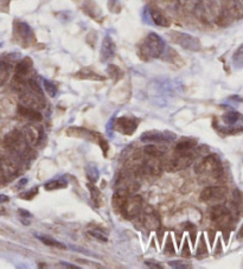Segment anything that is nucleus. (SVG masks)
Here are the masks:
<instances>
[{"label": "nucleus", "instance_id": "nucleus-1", "mask_svg": "<svg viewBox=\"0 0 243 269\" xmlns=\"http://www.w3.org/2000/svg\"><path fill=\"white\" fill-rule=\"evenodd\" d=\"M165 51V42L158 35L151 32L142 39L138 46V55L141 60L150 61L159 58Z\"/></svg>", "mask_w": 243, "mask_h": 269}, {"label": "nucleus", "instance_id": "nucleus-2", "mask_svg": "<svg viewBox=\"0 0 243 269\" xmlns=\"http://www.w3.org/2000/svg\"><path fill=\"white\" fill-rule=\"evenodd\" d=\"M2 145L14 156H19V158H25L29 152V143L25 135L23 132L17 131V129H13L5 135Z\"/></svg>", "mask_w": 243, "mask_h": 269}, {"label": "nucleus", "instance_id": "nucleus-3", "mask_svg": "<svg viewBox=\"0 0 243 269\" xmlns=\"http://www.w3.org/2000/svg\"><path fill=\"white\" fill-rule=\"evenodd\" d=\"M195 172L198 176H204L211 179L217 180L221 178L222 174H223V170H222V164L218 155L209 154L204 156L196 165Z\"/></svg>", "mask_w": 243, "mask_h": 269}, {"label": "nucleus", "instance_id": "nucleus-4", "mask_svg": "<svg viewBox=\"0 0 243 269\" xmlns=\"http://www.w3.org/2000/svg\"><path fill=\"white\" fill-rule=\"evenodd\" d=\"M194 160L195 154H192V153H176L164 162V170L170 173L178 172V171L185 170V168L191 166L194 164Z\"/></svg>", "mask_w": 243, "mask_h": 269}, {"label": "nucleus", "instance_id": "nucleus-5", "mask_svg": "<svg viewBox=\"0 0 243 269\" xmlns=\"http://www.w3.org/2000/svg\"><path fill=\"white\" fill-rule=\"evenodd\" d=\"M14 40L23 48H28L35 43V34L28 23L16 20L13 24Z\"/></svg>", "mask_w": 243, "mask_h": 269}, {"label": "nucleus", "instance_id": "nucleus-6", "mask_svg": "<svg viewBox=\"0 0 243 269\" xmlns=\"http://www.w3.org/2000/svg\"><path fill=\"white\" fill-rule=\"evenodd\" d=\"M67 133L68 135H70V137L82 138V139H85V140L94 141V143H96L101 149H102L105 155L107 154V151L109 150V145L108 143H107L106 139L96 132L89 131V129H85V128H81V127H70V128L67 131Z\"/></svg>", "mask_w": 243, "mask_h": 269}, {"label": "nucleus", "instance_id": "nucleus-7", "mask_svg": "<svg viewBox=\"0 0 243 269\" xmlns=\"http://www.w3.org/2000/svg\"><path fill=\"white\" fill-rule=\"evenodd\" d=\"M167 36L170 37L171 42L174 44H178L182 48L186 50H191V51H200L201 50V43L197 38L191 36L189 34H183V32H177V31H171L170 34H167Z\"/></svg>", "mask_w": 243, "mask_h": 269}, {"label": "nucleus", "instance_id": "nucleus-8", "mask_svg": "<svg viewBox=\"0 0 243 269\" xmlns=\"http://www.w3.org/2000/svg\"><path fill=\"white\" fill-rule=\"evenodd\" d=\"M227 189L223 188V186H207L201 192L200 199L204 203L215 205V204L223 202L225 197H227Z\"/></svg>", "mask_w": 243, "mask_h": 269}, {"label": "nucleus", "instance_id": "nucleus-9", "mask_svg": "<svg viewBox=\"0 0 243 269\" xmlns=\"http://www.w3.org/2000/svg\"><path fill=\"white\" fill-rule=\"evenodd\" d=\"M139 123H140V120L138 117L132 116V115H123L115 120L114 129L123 135H132L135 133Z\"/></svg>", "mask_w": 243, "mask_h": 269}, {"label": "nucleus", "instance_id": "nucleus-10", "mask_svg": "<svg viewBox=\"0 0 243 269\" xmlns=\"http://www.w3.org/2000/svg\"><path fill=\"white\" fill-rule=\"evenodd\" d=\"M177 135L171 131H147L142 133L140 140L146 144H162L176 140Z\"/></svg>", "mask_w": 243, "mask_h": 269}, {"label": "nucleus", "instance_id": "nucleus-11", "mask_svg": "<svg viewBox=\"0 0 243 269\" xmlns=\"http://www.w3.org/2000/svg\"><path fill=\"white\" fill-rule=\"evenodd\" d=\"M210 218L215 224H217L218 227L227 228L230 226L231 220V212L227 206L221 205V204H215L212 205L211 210H210Z\"/></svg>", "mask_w": 243, "mask_h": 269}, {"label": "nucleus", "instance_id": "nucleus-12", "mask_svg": "<svg viewBox=\"0 0 243 269\" xmlns=\"http://www.w3.org/2000/svg\"><path fill=\"white\" fill-rule=\"evenodd\" d=\"M142 198L139 194H129L122 210V216L126 218H134L141 214Z\"/></svg>", "mask_w": 243, "mask_h": 269}, {"label": "nucleus", "instance_id": "nucleus-13", "mask_svg": "<svg viewBox=\"0 0 243 269\" xmlns=\"http://www.w3.org/2000/svg\"><path fill=\"white\" fill-rule=\"evenodd\" d=\"M164 170V162H162V158H154V156H148L147 159H144L141 167V173L151 177H159Z\"/></svg>", "mask_w": 243, "mask_h": 269}, {"label": "nucleus", "instance_id": "nucleus-14", "mask_svg": "<svg viewBox=\"0 0 243 269\" xmlns=\"http://www.w3.org/2000/svg\"><path fill=\"white\" fill-rule=\"evenodd\" d=\"M0 170H1L6 180H7V178H13L19 173V166H18L17 161L11 156L6 155L0 156Z\"/></svg>", "mask_w": 243, "mask_h": 269}, {"label": "nucleus", "instance_id": "nucleus-15", "mask_svg": "<svg viewBox=\"0 0 243 269\" xmlns=\"http://www.w3.org/2000/svg\"><path fill=\"white\" fill-rule=\"evenodd\" d=\"M24 135H25L26 140H28L29 145H32V146H36L43 139V128L40 125H36L35 123H31V125H28L24 128Z\"/></svg>", "mask_w": 243, "mask_h": 269}, {"label": "nucleus", "instance_id": "nucleus-16", "mask_svg": "<svg viewBox=\"0 0 243 269\" xmlns=\"http://www.w3.org/2000/svg\"><path fill=\"white\" fill-rule=\"evenodd\" d=\"M115 51H117V46H115L114 40L109 36H106L101 46V61L107 62L112 60L114 57Z\"/></svg>", "mask_w": 243, "mask_h": 269}, {"label": "nucleus", "instance_id": "nucleus-17", "mask_svg": "<svg viewBox=\"0 0 243 269\" xmlns=\"http://www.w3.org/2000/svg\"><path fill=\"white\" fill-rule=\"evenodd\" d=\"M129 192L123 190V189H118L117 191H115V193L113 194L112 198V203H113V208H114L115 211L118 212V214H122V210L124 204H126L127 198L129 197Z\"/></svg>", "mask_w": 243, "mask_h": 269}, {"label": "nucleus", "instance_id": "nucleus-18", "mask_svg": "<svg viewBox=\"0 0 243 269\" xmlns=\"http://www.w3.org/2000/svg\"><path fill=\"white\" fill-rule=\"evenodd\" d=\"M142 222H144L145 227L148 228V229H157V228L160 227V218L158 214H157L156 210L152 208H147L144 211V215H142Z\"/></svg>", "mask_w": 243, "mask_h": 269}, {"label": "nucleus", "instance_id": "nucleus-19", "mask_svg": "<svg viewBox=\"0 0 243 269\" xmlns=\"http://www.w3.org/2000/svg\"><path fill=\"white\" fill-rule=\"evenodd\" d=\"M18 113L22 115L23 117H25V119L34 121V122H40V121L43 120V115H41L40 111L34 108H29L23 105H19V107H18Z\"/></svg>", "mask_w": 243, "mask_h": 269}, {"label": "nucleus", "instance_id": "nucleus-20", "mask_svg": "<svg viewBox=\"0 0 243 269\" xmlns=\"http://www.w3.org/2000/svg\"><path fill=\"white\" fill-rule=\"evenodd\" d=\"M148 12H150V17L154 24L158 25V26H162V28H170V25H171L170 19H168L167 17H166L165 14L162 12V11L157 10V8L151 7L150 10H148Z\"/></svg>", "mask_w": 243, "mask_h": 269}, {"label": "nucleus", "instance_id": "nucleus-21", "mask_svg": "<svg viewBox=\"0 0 243 269\" xmlns=\"http://www.w3.org/2000/svg\"><path fill=\"white\" fill-rule=\"evenodd\" d=\"M145 154L148 156H154V158H162L167 152V149L162 146V144H150L146 145L144 149Z\"/></svg>", "mask_w": 243, "mask_h": 269}, {"label": "nucleus", "instance_id": "nucleus-22", "mask_svg": "<svg viewBox=\"0 0 243 269\" xmlns=\"http://www.w3.org/2000/svg\"><path fill=\"white\" fill-rule=\"evenodd\" d=\"M197 146V140L191 138H184L182 140H179L174 146V152L176 153H186L190 152L191 150H194Z\"/></svg>", "mask_w": 243, "mask_h": 269}, {"label": "nucleus", "instance_id": "nucleus-23", "mask_svg": "<svg viewBox=\"0 0 243 269\" xmlns=\"http://www.w3.org/2000/svg\"><path fill=\"white\" fill-rule=\"evenodd\" d=\"M76 78H81V79H89V81H105V77L103 76L99 75L93 70L88 69V68H84V69H81L80 72H77L75 74Z\"/></svg>", "mask_w": 243, "mask_h": 269}, {"label": "nucleus", "instance_id": "nucleus-24", "mask_svg": "<svg viewBox=\"0 0 243 269\" xmlns=\"http://www.w3.org/2000/svg\"><path fill=\"white\" fill-rule=\"evenodd\" d=\"M87 188L89 192H90V197H91V200H93V203L97 206V208H101V206L103 205L102 193H101V191L94 185V183H89Z\"/></svg>", "mask_w": 243, "mask_h": 269}, {"label": "nucleus", "instance_id": "nucleus-25", "mask_svg": "<svg viewBox=\"0 0 243 269\" xmlns=\"http://www.w3.org/2000/svg\"><path fill=\"white\" fill-rule=\"evenodd\" d=\"M68 186V182L63 178L50 180L44 184V189L46 191H55V190H62V189H65Z\"/></svg>", "mask_w": 243, "mask_h": 269}, {"label": "nucleus", "instance_id": "nucleus-26", "mask_svg": "<svg viewBox=\"0 0 243 269\" xmlns=\"http://www.w3.org/2000/svg\"><path fill=\"white\" fill-rule=\"evenodd\" d=\"M83 10H84V12L88 14V16H90L91 18L96 19L97 17H100V8L97 7V5L95 4L93 0H87V1L83 4Z\"/></svg>", "mask_w": 243, "mask_h": 269}, {"label": "nucleus", "instance_id": "nucleus-27", "mask_svg": "<svg viewBox=\"0 0 243 269\" xmlns=\"http://www.w3.org/2000/svg\"><path fill=\"white\" fill-rule=\"evenodd\" d=\"M11 72V66L8 62L0 58V85L4 84L6 81H7L8 76H10Z\"/></svg>", "mask_w": 243, "mask_h": 269}, {"label": "nucleus", "instance_id": "nucleus-28", "mask_svg": "<svg viewBox=\"0 0 243 269\" xmlns=\"http://www.w3.org/2000/svg\"><path fill=\"white\" fill-rule=\"evenodd\" d=\"M37 238L40 239V241L43 242L45 245H49V247H56L58 248V249H65V245L63 243H61V242L56 241L55 238L52 237H49V236H40V235H37Z\"/></svg>", "mask_w": 243, "mask_h": 269}, {"label": "nucleus", "instance_id": "nucleus-29", "mask_svg": "<svg viewBox=\"0 0 243 269\" xmlns=\"http://www.w3.org/2000/svg\"><path fill=\"white\" fill-rule=\"evenodd\" d=\"M240 117H241V115L237 113V112L231 111V112H227V113L223 115V121L227 123V125L234 126L237 121H239Z\"/></svg>", "mask_w": 243, "mask_h": 269}, {"label": "nucleus", "instance_id": "nucleus-30", "mask_svg": "<svg viewBox=\"0 0 243 269\" xmlns=\"http://www.w3.org/2000/svg\"><path fill=\"white\" fill-rule=\"evenodd\" d=\"M43 87L45 93L50 97H55L57 95V87H56V84L53 82L49 81V79H43Z\"/></svg>", "mask_w": 243, "mask_h": 269}, {"label": "nucleus", "instance_id": "nucleus-31", "mask_svg": "<svg viewBox=\"0 0 243 269\" xmlns=\"http://www.w3.org/2000/svg\"><path fill=\"white\" fill-rule=\"evenodd\" d=\"M88 233L91 236V237L97 239V241L108 242V236H107V233L103 232L101 229H97V228H93V229H90L88 231Z\"/></svg>", "mask_w": 243, "mask_h": 269}, {"label": "nucleus", "instance_id": "nucleus-32", "mask_svg": "<svg viewBox=\"0 0 243 269\" xmlns=\"http://www.w3.org/2000/svg\"><path fill=\"white\" fill-rule=\"evenodd\" d=\"M85 174H87V178L90 180L91 183H96L99 180V170H97L96 166H93V165H89L85 168Z\"/></svg>", "mask_w": 243, "mask_h": 269}, {"label": "nucleus", "instance_id": "nucleus-33", "mask_svg": "<svg viewBox=\"0 0 243 269\" xmlns=\"http://www.w3.org/2000/svg\"><path fill=\"white\" fill-rule=\"evenodd\" d=\"M233 63H234V66H236L237 68L243 67V44L241 46H240L239 49L236 50L235 54H234Z\"/></svg>", "mask_w": 243, "mask_h": 269}, {"label": "nucleus", "instance_id": "nucleus-34", "mask_svg": "<svg viewBox=\"0 0 243 269\" xmlns=\"http://www.w3.org/2000/svg\"><path fill=\"white\" fill-rule=\"evenodd\" d=\"M18 214H19L20 221H22L23 223L25 224V226H29L30 222L34 220V216H32L31 212L28 211V210L19 209V210H18Z\"/></svg>", "mask_w": 243, "mask_h": 269}, {"label": "nucleus", "instance_id": "nucleus-35", "mask_svg": "<svg viewBox=\"0 0 243 269\" xmlns=\"http://www.w3.org/2000/svg\"><path fill=\"white\" fill-rule=\"evenodd\" d=\"M107 73H108L109 76H111L112 78H114L115 81H118L119 78L122 77V72H121L117 66H114V64L108 66V68H107Z\"/></svg>", "mask_w": 243, "mask_h": 269}, {"label": "nucleus", "instance_id": "nucleus-36", "mask_svg": "<svg viewBox=\"0 0 243 269\" xmlns=\"http://www.w3.org/2000/svg\"><path fill=\"white\" fill-rule=\"evenodd\" d=\"M196 254H197L198 256H205V255H207V248H206L205 237H204V235H201L200 244H198L197 253H196Z\"/></svg>", "mask_w": 243, "mask_h": 269}, {"label": "nucleus", "instance_id": "nucleus-37", "mask_svg": "<svg viewBox=\"0 0 243 269\" xmlns=\"http://www.w3.org/2000/svg\"><path fill=\"white\" fill-rule=\"evenodd\" d=\"M37 194H38V188L36 186V188H32L31 190L25 191V192H23V193H20L19 198H22V199H24V200H31V199H34Z\"/></svg>", "mask_w": 243, "mask_h": 269}, {"label": "nucleus", "instance_id": "nucleus-38", "mask_svg": "<svg viewBox=\"0 0 243 269\" xmlns=\"http://www.w3.org/2000/svg\"><path fill=\"white\" fill-rule=\"evenodd\" d=\"M219 131L225 133V134H239L243 132V127H227V128H219Z\"/></svg>", "mask_w": 243, "mask_h": 269}, {"label": "nucleus", "instance_id": "nucleus-39", "mask_svg": "<svg viewBox=\"0 0 243 269\" xmlns=\"http://www.w3.org/2000/svg\"><path fill=\"white\" fill-rule=\"evenodd\" d=\"M168 265H170L172 268H180V269H186V268L192 267L189 262H184V261H170L168 262Z\"/></svg>", "mask_w": 243, "mask_h": 269}, {"label": "nucleus", "instance_id": "nucleus-40", "mask_svg": "<svg viewBox=\"0 0 243 269\" xmlns=\"http://www.w3.org/2000/svg\"><path fill=\"white\" fill-rule=\"evenodd\" d=\"M108 7H109V11H112V12H115V13L120 12L121 10L120 4H119V0H109Z\"/></svg>", "mask_w": 243, "mask_h": 269}, {"label": "nucleus", "instance_id": "nucleus-41", "mask_svg": "<svg viewBox=\"0 0 243 269\" xmlns=\"http://www.w3.org/2000/svg\"><path fill=\"white\" fill-rule=\"evenodd\" d=\"M165 253L166 254H170V255H172V254H174V248H173V243H172V238L168 236L167 239H166V245H165Z\"/></svg>", "mask_w": 243, "mask_h": 269}, {"label": "nucleus", "instance_id": "nucleus-42", "mask_svg": "<svg viewBox=\"0 0 243 269\" xmlns=\"http://www.w3.org/2000/svg\"><path fill=\"white\" fill-rule=\"evenodd\" d=\"M145 265L151 268H162V265H159L158 262H154V261H145Z\"/></svg>", "mask_w": 243, "mask_h": 269}, {"label": "nucleus", "instance_id": "nucleus-43", "mask_svg": "<svg viewBox=\"0 0 243 269\" xmlns=\"http://www.w3.org/2000/svg\"><path fill=\"white\" fill-rule=\"evenodd\" d=\"M182 255L183 256H190V249L188 247V241H185V243H184V249L182 251Z\"/></svg>", "mask_w": 243, "mask_h": 269}, {"label": "nucleus", "instance_id": "nucleus-44", "mask_svg": "<svg viewBox=\"0 0 243 269\" xmlns=\"http://www.w3.org/2000/svg\"><path fill=\"white\" fill-rule=\"evenodd\" d=\"M8 200H10V198L6 196V194H0V204L7 203Z\"/></svg>", "mask_w": 243, "mask_h": 269}, {"label": "nucleus", "instance_id": "nucleus-45", "mask_svg": "<svg viewBox=\"0 0 243 269\" xmlns=\"http://www.w3.org/2000/svg\"><path fill=\"white\" fill-rule=\"evenodd\" d=\"M237 238H239V239H242L243 238V226L241 227V229H240L239 233H237Z\"/></svg>", "mask_w": 243, "mask_h": 269}, {"label": "nucleus", "instance_id": "nucleus-46", "mask_svg": "<svg viewBox=\"0 0 243 269\" xmlns=\"http://www.w3.org/2000/svg\"><path fill=\"white\" fill-rule=\"evenodd\" d=\"M5 182H6V179H5L4 174H2L1 170H0V184H1V183H5Z\"/></svg>", "mask_w": 243, "mask_h": 269}, {"label": "nucleus", "instance_id": "nucleus-47", "mask_svg": "<svg viewBox=\"0 0 243 269\" xmlns=\"http://www.w3.org/2000/svg\"><path fill=\"white\" fill-rule=\"evenodd\" d=\"M210 235V243H212L213 242V235H215V231H209Z\"/></svg>", "mask_w": 243, "mask_h": 269}, {"label": "nucleus", "instance_id": "nucleus-48", "mask_svg": "<svg viewBox=\"0 0 243 269\" xmlns=\"http://www.w3.org/2000/svg\"><path fill=\"white\" fill-rule=\"evenodd\" d=\"M242 1H243V0H242Z\"/></svg>", "mask_w": 243, "mask_h": 269}]
</instances>
